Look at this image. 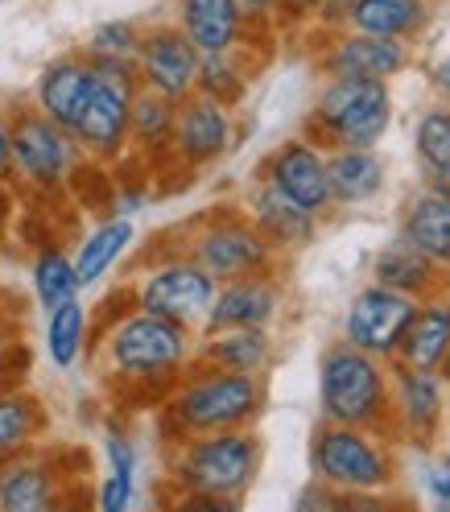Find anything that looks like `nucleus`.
<instances>
[{
  "mask_svg": "<svg viewBox=\"0 0 450 512\" xmlns=\"http://www.w3.org/2000/svg\"><path fill=\"white\" fill-rule=\"evenodd\" d=\"M256 467H261V442L240 430H211V434H190L174 459V479L186 492V504H211V508H232Z\"/></svg>",
  "mask_w": 450,
  "mask_h": 512,
  "instance_id": "1",
  "label": "nucleus"
},
{
  "mask_svg": "<svg viewBox=\"0 0 450 512\" xmlns=\"http://www.w3.org/2000/svg\"><path fill=\"white\" fill-rule=\"evenodd\" d=\"M265 405V384L256 372H228L203 364L190 372L170 397V422L178 434H211V430H240Z\"/></svg>",
  "mask_w": 450,
  "mask_h": 512,
  "instance_id": "2",
  "label": "nucleus"
},
{
  "mask_svg": "<svg viewBox=\"0 0 450 512\" xmlns=\"http://www.w3.org/2000/svg\"><path fill=\"white\" fill-rule=\"evenodd\" d=\"M318 397L327 422L372 430L389 413V372L356 343H339L318 364Z\"/></svg>",
  "mask_w": 450,
  "mask_h": 512,
  "instance_id": "3",
  "label": "nucleus"
},
{
  "mask_svg": "<svg viewBox=\"0 0 450 512\" xmlns=\"http://www.w3.org/2000/svg\"><path fill=\"white\" fill-rule=\"evenodd\" d=\"M310 463L318 484L351 500V492H380L393 484V455L380 438H372L364 426H339L327 422L314 434Z\"/></svg>",
  "mask_w": 450,
  "mask_h": 512,
  "instance_id": "4",
  "label": "nucleus"
},
{
  "mask_svg": "<svg viewBox=\"0 0 450 512\" xmlns=\"http://www.w3.org/2000/svg\"><path fill=\"white\" fill-rule=\"evenodd\" d=\"M108 364L124 380H157V376H174L190 360V327L174 323V318L133 310L104 339Z\"/></svg>",
  "mask_w": 450,
  "mask_h": 512,
  "instance_id": "5",
  "label": "nucleus"
},
{
  "mask_svg": "<svg viewBox=\"0 0 450 512\" xmlns=\"http://www.w3.org/2000/svg\"><path fill=\"white\" fill-rule=\"evenodd\" d=\"M393 116V100L384 79H351V75H331L314 104V124L327 141L339 149H372Z\"/></svg>",
  "mask_w": 450,
  "mask_h": 512,
  "instance_id": "6",
  "label": "nucleus"
},
{
  "mask_svg": "<svg viewBox=\"0 0 450 512\" xmlns=\"http://www.w3.org/2000/svg\"><path fill=\"white\" fill-rule=\"evenodd\" d=\"M9 137H13V170L42 190L62 186L79 166L75 137L38 108H21L9 120Z\"/></svg>",
  "mask_w": 450,
  "mask_h": 512,
  "instance_id": "7",
  "label": "nucleus"
},
{
  "mask_svg": "<svg viewBox=\"0 0 450 512\" xmlns=\"http://www.w3.org/2000/svg\"><path fill=\"white\" fill-rule=\"evenodd\" d=\"M215 277L195 261V256H178L145 273V281L137 285V306L149 314L174 318L182 327H195L207 318V306L215 298Z\"/></svg>",
  "mask_w": 450,
  "mask_h": 512,
  "instance_id": "8",
  "label": "nucleus"
},
{
  "mask_svg": "<svg viewBox=\"0 0 450 512\" xmlns=\"http://www.w3.org/2000/svg\"><path fill=\"white\" fill-rule=\"evenodd\" d=\"M190 256L215 277H244V273H269L273 244L252 228V219H207L199 236L190 240Z\"/></svg>",
  "mask_w": 450,
  "mask_h": 512,
  "instance_id": "9",
  "label": "nucleus"
},
{
  "mask_svg": "<svg viewBox=\"0 0 450 512\" xmlns=\"http://www.w3.org/2000/svg\"><path fill=\"white\" fill-rule=\"evenodd\" d=\"M417 310V298L401 294V290H389V285H368L351 298L347 306V318H343V335L347 343H356L360 351L376 360H389L397 351V339L405 331V323Z\"/></svg>",
  "mask_w": 450,
  "mask_h": 512,
  "instance_id": "10",
  "label": "nucleus"
},
{
  "mask_svg": "<svg viewBox=\"0 0 450 512\" xmlns=\"http://www.w3.org/2000/svg\"><path fill=\"white\" fill-rule=\"evenodd\" d=\"M137 75L141 87L166 95V100H186L199 83V50L178 25H153L141 34L137 46Z\"/></svg>",
  "mask_w": 450,
  "mask_h": 512,
  "instance_id": "11",
  "label": "nucleus"
},
{
  "mask_svg": "<svg viewBox=\"0 0 450 512\" xmlns=\"http://www.w3.org/2000/svg\"><path fill=\"white\" fill-rule=\"evenodd\" d=\"M174 153L186 166H207L215 157L228 153L232 145V116L228 104L211 100L203 91H190L174 108V133H170Z\"/></svg>",
  "mask_w": 450,
  "mask_h": 512,
  "instance_id": "12",
  "label": "nucleus"
},
{
  "mask_svg": "<svg viewBox=\"0 0 450 512\" xmlns=\"http://www.w3.org/2000/svg\"><path fill=\"white\" fill-rule=\"evenodd\" d=\"M265 182L294 199L306 211H327L331 207V178H327V157L310 141H285L265 166Z\"/></svg>",
  "mask_w": 450,
  "mask_h": 512,
  "instance_id": "13",
  "label": "nucleus"
},
{
  "mask_svg": "<svg viewBox=\"0 0 450 512\" xmlns=\"http://www.w3.org/2000/svg\"><path fill=\"white\" fill-rule=\"evenodd\" d=\"M281 306V290L269 273H244V277H228L223 285H215V298L207 306L203 327L219 331V327H269Z\"/></svg>",
  "mask_w": 450,
  "mask_h": 512,
  "instance_id": "14",
  "label": "nucleus"
},
{
  "mask_svg": "<svg viewBox=\"0 0 450 512\" xmlns=\"http://www.w3.org/2000/svg\"><path fill=\"white\" fill-rule=\"evenodd\" d=\"M95 91V71L87 54H62L54 62H46L42 75H38V87H34V104L38 112H46L58 128H71L79 124L87 100Z\"/></svg>",
  "mask_w": 450,
  "mask_h": 512,
  "instance_id": "15",
  "label": "nucleus"
},
{
  "mask_svg": "<svg viewBox=\"0 0 450 512\" xmlns=\"http://www.w3.org/2000/svg\"><path fill=\"white\" fill-rule=\"evenodd\" d=\"M128 100H133V91L95 79L91 100H87L79 124L71 128L75 145L87 149L91 157H116L128 141Z\"/></svg>",
  "mask_w": 450,
  "mask_h": 512,
  "instance_id": "16",
  "label": "nucleus"
},
{
  "mask_svg": "<svg viewBox=\"0 0 450 512\" xmlns=\"http://www.w3.org/2000/svg\"><path fill=\"white\" fill-rule=\"evenodd\" d=\"M327 75H351V79H393L405 67L401 38H376V34H343L323 54Z\"/></svg>",
  "mask_w": 450,
  "mask_h": 512,
  "instance_id": "17",
  "label": "nucleus"
},
{
  "mask_svg": "<svg viewBox=\"0 0 450 512\" xmlns=\"http://www.w3.org/2000/svg\"><path fill=\"white\" fill-rule=\"evenodd\" d=\"M401 368H422V372H438L442 360L450 356V302L434 298V302H417L413 318L405 323L397 351Z\"/></svg>",
  "mask_w": 450,
  "mask_h": 512,
  "instance_id": "18",
  "label": "nucleus"
},
{
  "mask_svg": "<svg viewBox=\"0 0 450 512\" xmlns=\"http://www.w3.org/2000/svg\"><path fill=\"white\" fill-rule=\"evenodd\" d=\"M178 29L199 54L236 50L244 34V9H240V0H182Z\"/></svg>",
  "mask_w": 450,
  "mask_h": 512,
  "instance_id": "19",
  "label": "nucleus"
},
{
  "mask_svg": "<svg viewBox=\"0 0 450 512\" xmlns=\"http://www.w3.org/2000/svg\"><path fill=\"white\" fill-rule=\"evenodd\" d=\"M54 471L46 459H34V455H9L0 459V508L5 512H42L50 508L58 496H54Z\"/></svg>",
  "mask_w": 450,
  "mask_h": 512,
  "instance_id": "20",
  "label": "nucleus"
},
{
  "mask_svg": "<svg viewBox=\"0 0 450 512\" xmlns=\"http://www.w3.org/2000/svg\"><path fill=\"white\" fill-rule=\"evenodd\" d=\"M252 228L261 232L273 248H302L314 240V211L285 199L269 182L252 195Z\"/></svg>",
  "mask_w": 450,
  "mask_h": 512,
  "instance_id": "21",
  "label": "nucleus"
},
{
  "mask_svg": "<svg viewBox=\"0 0 450 512\" xmlns=\"http://www.w3.org/2000/svg\"><path fill=\"white\" fill-rule=\"evenodd\" d=\"M389 401L409 434H430L442 418V380L422 368H401L389 376Z\"/></svg>",
  "mask_w": 450,
  "mask_h": 512,
  "instance_id": "22",
  "label": "nucleus"
},
{
  "mask_svg": "<svg viewBox=\"0 0 450 512\" xmlns=\"http://www.w3.org/2000/svg\"><path fill=\"white\" fill-rule=\"evenodd\" d=\"M372 277H376V285H389V290H401L417 302L438 290V265L417 252L405 236L393 240L389 248H380V256L372 261Z\"/></svg>",
  "mask_w": 450,
  "mask_h": 512,
  "instance_id": "23",
  "label": "nucleus"
},
{
  "mask_svg": "<svg viewBox=\"0 0 450 512\" xmlns=\"http://www.w3.org/2000/svg\"><path fill=\"white\" fill-rule=\"evenodd\" d=\"M199 364L228 368V372H261L269 364V335H265V327L207 331V339L199 347Z\"/></svg>",
  "mask_w": 450,
  "mask_h": 512,
  "instance_id": "24",
  "label": "nucleus"
},
{
  "mask_svg": "<svg viewBox=\"0 0 450 512\" xmlns=\"http://www.w3.org/2000/svg\"><path fill=\"white\" fill-rule=\"evenodd\" d=\"M401 236L422 252L430 256V261L438 269L450 265V199L434 195V190H426V195H417L409 207H405V228Z\"/></svg>",
  "mask_w": 450,
  "mask_h": 512,
  "instance_id": "25",
  "label": "nucleus"
},
{
  "mask_svg": "<svg viewBox=\"0 0 450 512\" xmlns=\"http://www.w3.org/2000/svg\"><path fill=\"white\" fill-rule=\"evenodd\" d=\"M331 203H368L384 186V162L372 149H339L327 157Z\"/></svg>",
  "mask_w": 450,
  "mask_h": 512,
  "instance_id": "26",
  "label": "nucleus"
},
{
  "mask_svg": "<svg viewBox=\"0 0 450 512\" xmlns=\"http://www.w3.org/2000/svg\"><path fill=\"white\" fill-rule=\"evenodd\" d=\"M426 21V0H351L347 21L356 34L409 38Z\"/></svg>",
  "mask_w": 450,
  "mask_h": 512,
  "instance_id": "27",
  "label": "nucleus"
},
{
  "mask_svg": "<svg viewBox=\"0 0 450 512\" xmlns=\"http://www.w3.org/2000/svg\"><path fill=\"white\" fill-rule=\"evenodd\" d=\"M128 244H133V223L128 219H104L100 228H95L79 252H75V273H79V285H95L104 281L108 269L120 261V256L128 252Z\"/></svg>",
  "mask_w": 450,
  "mask_h": 512,
  "instance_id": "28",
  "label": "nucleus"
},
{
  "mask_svg": "<svg viewBox=\"0 0 450 512\" xmlns=\"http://www.w3.org/2000/svg\"><path fill=\"white\" fill-rule=\"evenodd\" d=\"M46 426V409L29 393H0V459L25 451Z\"/></svg>",
  "mask_w": 450,
  "mask_h": 512,
  "instance_id": "29",
  "label": "nucleus"
},
{
  "mask_svg": "<svg viewBox=\"0 0 450 512\" xmlns=\"http://www.w3.org/2000/svg\"><path fill=\"white\" fill-rule=\"evenodd\" d=\"M87 343V310L79 298H67L46 310V351L58 368H71Z\"/></svg>",
  "mask_w": 450,
  "mask_h": 512,
  "instance_id": "30",
  "label": "nucleus"
},
{
  "mask_svg": "<svg viewBox=\"0 0 450 512\" xmlns=\"http://www.w3.org/2000/svg\"><path fill=\"white\" fill-rule=\"evenodd\" d=\"M174 100L157 95L149 87H137L133 100H128V137H137L141 145L157 149V145H170L174 133Z\"/></svg>",
  "mask_w": 450,
  "mask_h": 512,
  "instance_id": "31",
  "label": "nucleus"
},
{
  "mask_svg": "<svg viewBox=\"0 0 450 512\" xmlns=\"http://www.w3.org/2000/svg\"><path fill=\"white\" fill-rule=\"evenodd\" d=\"M79 273H75V261L62 248H42L34 256V294L42 302V310L67 302V298H79Z\"/></svg>",
  "mask_w": 450,
  "mask_h": 512,
  "instance_id": "32",
  "label": "nucleus"
},
{
  "mask_svg": "<svg viewBox=\"0 0 450 512\" xmlns=\"http://www.w3.org/2000/svg\"><path fill=\"white\" fill-rule=\"evenodd\" d=\"M141 34H145V29H141L137 21H128V17L100 21V25L91 29L83 54H87V58H124V62H137Z\"/></svg>",
  "mask_w": 450,
  "mask_h": 512,
  "instance_id": "33",
  "label": "nucleus"
},
{
  "mask_svg": "<svg viewBox=\"0 0 450 512\" xmlns=\"http://www.w3.org/2000/svg\"><path fill=\"white\" fill-rule=\"evenodd\" d=\"M195 91L211 95L219 104H236L244 95V75L236 71V58L232 50H219V54H199V83Z\"/></svg>",
  "mask_w": 450,
  "mask_h": 512,
  "instance_id": "34",
  "label": "nucleus"
},
{
  "mask_svg": "<svg viewBox=\"0 0 450 512\" xmlns=\"http://www.w3.org/2000/svg\"><path fill=\"white\" fill-rule=\"evenodd\" d=\"M417 153H422L426 170L450 166V108H434L417 124Z\"/></svg>",
  "mask_w": 450,
  "mask_h": 512,
  "instance_id": "35",
  "label": "nucleus"
},
{
  "mask_svg": "<svg viewBox=\"0 0 450 512\" xmlns=\"http://www.w3.org/2000/svg\"><path fill=\"white\" fill-rule=\"evenodd\" d=\"M137 496V471H128V467H108L104 475V484H100V508L104 512H124L128 504H133Z\"/></svg>",
  "mask_w": 450,
  "mask_h": 512,
  "instance_id": "36",
  "label": "nucleus"
},
{
  "mask_svg": "<svg viewBox=\"0 0 450 512\" xmlns=\"http://www.w3.org/2000/svg\"><path fill=\"white\" fill-rule=\"evenodd\" d=\"M104 455H108V467H128V471H137V446L128 442L120 430H108V434H104Z\"/></svg>",
  "mask_w": 450,
  "mask_h": 512,
  "instance_id": "37",
  "label": "nucleus"
},
{
  "mask_svg": "<svg viewBox=\"0 0 450 512\" xmlns=\"http://www.w3.org/2000/svg\"><path fill=\"white\" fill-rule=\"evenodd\" d=\"M426 488H430V496H434L438 504H450V455H442V459L430 467Z\"/></svg>",
  "mask_w": 450,
  "mask_h": 512,
  "instance_id": "38",
  "label": "nucleus"
},
{
  "mask_svg": "<svg viewBox=\"0 0 450 512\" xmlns=\"http://www.w3.org/2000/svg\"><path fill=\"white\" fill-rule=\"evenodd\" d=\"M277 9L289 17V21H306L323 9V0H277Z\"/></svg>",
  "mask_w": 450,
  "mask_h": 512,
  "instance_id": "39",
  "label": "nucleus"
},
{
  "mask_svg": "<svg viewBox=\"0 0 450 512\" xmlns=\"http://www.w3.org/2000/svg\"><path fill=\"white\" fill-rule=\"evenodd\" d=\"M13 174V137H9V120L0 116V178Z\"/></svg>",
  "mask_w": 450,
  "mask_h": 512,
  "instance_id": "40",
  "label": "nucleus"
},
{
  "mask_svg": "<svg viewBox=\"0 0 450 512\" xmlns=\"http://www.w3.org/2000/svg\"><path fill=\"white\" fill-rule=\"evenodd\" d=\"M430 190L442 199H450V166H434L430 170Z\"/></svg>",
  "mask_w": 450,
  "mask_h": 512,
  "instance_id": "41",
  "label": "nucleus"
},
{
  "mask_svg": "<svg viewBox=\"0 0 450 512\" xmlns=\"http://www.w3.org/2000/svg\"><path fill=\"white\" fill-rule=\"evenodd\" d=\"M17 347H21V343H13V335L0 327V372H5V376H9V356H13Z\"/></svg>",
  "mask_w": 450,
  "mask_h": 512,
  "instance_id": "42",
  "label": "nucleus"
},
{
  "mask_svg": "<svg viewBox=\"0 0 450 512\" xmlns=\"http://www.w3.org/2000/svg\"><path fill=\"white\" fill-rule=\"evenodd\" d=\"M240 9L244 13H269V9H277V0H240Z\"/></svg>",
  "mask_w": 450,
  "mask_h": 512,
  "instance_id": "43",
  "label": "nucleus"
},
{
  "mask_svg": "<svg viewBox=\"0 0 450 512\" xmlns=\"http://www.w3.org/2000/svg\"><path fill=\"white\" fill-rule=\"evenodd\" d=\"M438 87H442V91L450 95V58L442 62V71H438Z\"/></svg>",
  "mask_w": 450,
  "mask_h": 512,
  "instance_id": "44",
  "label": "nucleus"
},
{
  "mask_svg": "<svg viewBox=\"0 0 450 512\" xmlns=\"http://www.w3.org/2000/svg\"><path fill=\"white\" fill-rule=\"evenodd\" d=\"M442 368H446V380H450V356H446V360H442Z\"/></svg>",
  "mask_w": 450,
  "mask_h": 512,
  "instance_id": "45",
  "label": "nucleus"
}]
</instances>
